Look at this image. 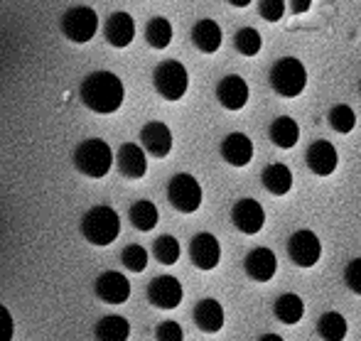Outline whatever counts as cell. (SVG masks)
<instances>
[{"label":"cell","instance_id":"cell-1","mask_svg":"<svg viewBox=\"0 0 361 341\" xmlns=\"http://www.w3.org/2000/svg\"><path fill=\"white\" fill-rule=\"evenodd\" d=\"M79 99L89 111L101 116L116 113L123 106L126 89L123 81L114 71H91L79 86Z\"/></svg>","mask_w":361,"mask_h":341},{"label":"cell","instance_id":"cell-2","mask_svg":"<svg viewBox=\"0 0 361 341\" xmlns=\"http://www.w3.org/2000/svg\"><path fill=\"white\" fill-rule=\"evenodd\" d=\"M81 236L91 243V246H111V243L118 238L121 233V216L114 206H106V204H99V206H91L89 211L81 216Z\"/></svg>","mask_w":361,"mask_h":341},{"label":"cell","instance_id":"cell-3","mask_svg":"<svg viewBox=\"0 0 361 341\" xmlns=\"http://www.w3.org/2000/svg\"><path fill=\"white\" fill-rule=\"evenodd\" d=\"M74 167L81 172L84 177L91 180H101L111 172L114 167V150L106 140L101 137H86L79 145L74 147Z\"/></svg>","mask_w":361,"mask_h":341},{"label":"cell","instance_id":"cell-4","mask_svg":"<svg viewBox=\"0 0 361 341\" xmlns=\"http://www.w3.org/2000/svg\"><path fill=\"white\" fill-rule=\"evenodd\" d=\"M271 86L278 96L283 99H295L305 91L307 86V69L300 59L295 57H283L278 59L276 64L271 67Z\"/></svg>","mask_w":361,"mask_h":341},{"label":"cell","instance_id":"cell-5","mask_svg":"<svg viewBox=\"0 0 361 341\" xmlns=\"http://www.w3.org/2000/svg\"><path fill=\"white\" fill-rule=\"evenodd\" d=\"M152 86L165 101H180L190 89V74L177 59H165L152 69Z\"/></svg>","mask_w":361,"mask_h":341},{"label":"cell","instance_id":"cell-6","mask_svg":"<svg viewBox=\"0 0 361 341\" xmlns=\"http://www.w3.org/2000/svg\"><path fill=\"white\" fill-rule=\"evenodd\" d=\"M59 30L62 35L74 44H86L94 39L96 30H99V15L89 5H74L59 20Z\"/></svg>","mask_w":361,"mask_h":341},{"label":"cell","instance_id":"cell-7","mask_svg":"<svg viewBox=\"0 0 361 341\" xmlns=\"http://www.w3.org/2000/svg\"><path fill=\"white\" fill-rule=\"evenodd\" d=\"M167 202L175 211L180 213H195L202 206V185L197 177L180 172L167 182Z\"/></svg>","mask_w":361,"mask_h":341},{"label":"cell","instance_id":"cell-8","mask_svg":"<svg viewBox=\"0 0 361 341\" xmlns=\"http://www.w3.org/2000/svg\"><path fill=\"white\" fill-rule=\"evenodd\" d=\"M288 256L298 268H312L322 258V243L310 228H300L288 238Z\"/></svg>","mask_w":361,"mask_h":341},{"label":"cell","instance_id":"cell-9","mask_svg":"<svg viewBox=\"0 0 361 341\" xmlns=\"http://www.w3.org/2000/svg\"><path fill=\"white\" fill-rule=\"evenodd\" d=\"M182 283L172 275H157L147 285V302L157 309H175L182 302Z\"/></svg>","mask_w":361,"mask_h":341},{"label":"cell","instance_id":"cell-10","mask_svg":"<svg viewBox=\"0 0 361 341\" xmlns=\"http://www.w3.org/2000/svg\"><path fill=\"white\" fill-rule=\"evenodd\" d=\"M94 292H96V297L106 304H123V302H128V297H130V283L123 273L106 271L96 278Z\"/></svg>","mask_w":361,"mask_h":341},{"label":"cell","instance_id":"cell-11","mask_svg":"<svg viewBox=\"0 0 361 341\" xmlns=\"http://www.w3.org/2000/svg\"><path fill=\"white\" fill-rule=\"evenodd\" d=\"M190 261L200 271H214L221 261V246H219L214 233H197L190 241Z\"/></svg>","mask_w":361,"mask_h":341},{"label":"cell","instance_id":"cell-12","mask_svg":"<svg viewBox=\"0 0 361 341\" xmlns=\"http://www.w3.org/2000/svg\"><path fill=\"white\" fill-rule=\"evenodd\" d=\"M231 221L241 233L253 236V233H258L266 226V211H263L261 202L248 199L246 197V199H238L236 204L231 206Z\"/></svg>","mask_w":361,"mask_h":341},{"label":"cell","instance_id":"cell-13","mask_svg":"<svg viewBox=\"0 0 361 341\" xmlns=\"http://www.w3.org/2000/svg\"><path fill=\"white\" fill-rule=\"evenodd\" d=\"M104 37H106V42L116 49L128 47V44L135 39L133 15H128L126 10H116V13H111L104 23Z\"/></svg>","mask_w":361,"mask_h":341},{"label":"cell","instance_id":"cell-14","mask_svg":"<svg viewBox=\"0 0 361 341\" xmlns=\"http://www.w3.org/2000/svg\"><path fill=\"white\" fill-rule=\"evenodd\" d=\"M305 162H307L310 172H314L317 177L334 175V170H337V165H339L337 147L329 140H314L312 145L307 147V152H305Z\"/></svg>","mask_w":361,"mask_h":341},{"label":"cell","instance_id":"cell-15","mask_svg":"<svg viewBox=\"0 0 361 341\" xmlns=\"http://www.w3.org/2000/svg\"><path fill=\"white\" fill-rule=\"evenodd\" d=\"M248 96H251V89H248L246 79H241L238 74L224 76L216 84V101L226 111H241L248 104Z\"/></svg>","mask_w":361,"mask_h":341},{"label":"cell","instance_id":"cell-16","mask_svg":"<svg viewBox=\"0 0 361 341\" xmlns=\"http://www.w3.org/2000/svg\"><path fill=\"white\" fill-rule=\"evenodd\" d=\"M140 145H143L147 155L162 160L172 150V130L165 123H160V120H150L140 130Z\"/></svg>","mask_w":361,"mask_h":341},{"label":"cell","instance_id":"cell-17","mask_svg":"<svg viewBox=\"0 0 361 341\" xmlns=\"http://www.w3.org/2000/svg\"><path fill=\"white\" fill-rule=\"evenodd\" d=\"M116 167L126 180H140L147 172V157L145 150L135 142H123L116 152Z\"/></svg>","mask_w":361,"mask_h":341},{"label":"cell","instance_id":"cell-18","mask_svg":"<svg viewBox=\"0 0 361 341\" xmlns=\"http://www.w3.org/2000/svg\"><path fill=\"white\" fill-rule=\"evenodd\" d=\"M243 271L256 283H268L278 271V258L271 248H253L243 261Z\"/></svg>","mask_w":361,"mask_h":341},{"label":"cell","instance_id":"cell-19","mask_svg":"<svg viewBox=\"0 0 361 341\" xmlns=\"http://www.w3.org/2000/svg\"><path fill=\"white\" fill-rule=\"evenodd\" d=\"M221 157L231 167H246L253 160V142L243 133H228L221 140Z\"/></svg>","mask_w":361,"mask_h":341},{"label":"cell","instance_id":"cell-20","mask_svg":"<svg viewBox=\"0 0 361 341\" xmlns=\"http://www.w3.org/2000/svg\"><path fill=\"white\" fill-rule=\"evenodd\" d=\"M192 319H195L197 329H202L204 334L221 332V327H224V307H221V302H216V299H212V297L200 299V302L195 304Z\"/></svg>","mask_w":361,"mask_h":341},{"label":"cell","instance_id":"cell-21","mask_svg":"<svg viewBox=\"0 0 361 341\" xmlns=\"http://www.w3.org/2000/svg\"><path fill=\"white\" fill-rule=\"evenodd\" d=\"M221 39H224V35L216 20L204 18L192 27V44L204 54H214L216 49L221 47Z\"/></svg>","mask_w":361,"mask_h":341},{"label":"cell","instance_id":"cell-22","mask_svg":"<svg viewBox=\"0 0 361 341\" xmlns=\"http://www.w3.org/2000/svg\"><path fill=\"white\" fill-rule=\"evenodd\" d=\"M96 341H128L130 337V322L121 314H109L101 317L94 327Z\"/></svg>","mask_w":361,"mask_h":341},{"label":"cell","instance_id":"cell-23","mask_svg":"<svg viewBox=\"0 0 361 341\" xmlns=\"http://www.w3.org/2000/svg\"><path fill=\"white\" fill-rule=\"evenodd\" d=\"M268 135H271V142L276 147L290 150V147H295L300 140V125L295 123V118H290V116H281V118H276L271 123Z\"/></svg>","mask_w":361,"mask_h":341},{"label":"cell","instance_id":"cell-24","mask_svg":"<svg viewBox=\"0 0 361 341\" xmlns=\"http://www.w3.org/2000/svg\"><path fill=\"white\" fill-rule=\"evenodd\" d=\"M261 180H263V187L276 197H283L293 190V172H290L288 165H281V162L268 165L266 170H263Z\"/></svg>","mask_w":361,"mask_h":341},{"label":"cell","instance_id":"cell-25","mask_svg":"<svg viewBox=\"0 0 361 341\" xmlns=\"http://www.w3.org/2000/svg\"><path fill=\"white\" fill-rule=\"evenodd\" d=\"M273 314H276L278 322L290 324V327H293V324H298L300 319L305 317L302 297H300V294H295V292L281 294V297L276 299V304H273Z\"/></svg>","mask_w":361,"mask_h":341},{"label":"cell","instance_id":"cell-26","mask_svg":"<svg viewBox=\"0 0 361 341\" xmlns=\"http://www.w3.org/2000/svg\"><path fill=\"white\" fill-rule=\"evenodd\" d=\"M349 332L347 319L339 312H324L317 322V334L322 337V341H344Z\"/></svg>","mask_w":361,"mask_h":341},{"label":"cell","instance_id":"cell-27","mask_svg":"<svg viewBox=\"0 0 361 341\" xmlns=\"http://www.w3.org/2000/svg\"><path fill=\"white\" fill-rule=\"evenodd\" d=\"M145 42L152 49H165L172 42V23L167 18H150L145 25Z\"/></svg>","mask_w":361,"mask_h":341},{"label":"cell","instance_id":"cell-28","mask_svg":"<svg viewBox=\"0 0 361 341\" xmlns=\"http://www.w3.org/2000/svg\"><path fill=\"white\" fill-rule=\"evenodd\" d=\"M128 218H130V223H133V228H138V231L145 233V231H152V228L157 226L160 213H157V206L152 204V202L140 199L128 209Z\"/></svg>","mask_w":361,"mask_h":341},{"label":"cell","instance_id":"cell-29","mask_svg":"<svg viewBox=\"0 0 361 341\" xmlns=\"http://www.w3.org/2000/svg\"><path fill=\"white\" fill-rule=\"evenodd\" d=\"M180 253H182L180 241L175 236H170V233L157 236L155 243H152V258L157 263H162V266H175L180 261Z\"/></svg>","mask_w":361,"mask_h":341},{"label":"cell","instance_id":"cell-30","mask_svg":"<svg viewBox=\"0 0 361 341\" xmlns=\"http://www.w3.org/2000/svg\"><path fill=\"white\" fill-rule=\"evenodd\" d=\"M329 125H332V130H337V133L347 135L354 130V125H357V113H354L352 106L347 104H337L332 111H329Z\"/></svg>","mask_w":361,"mask_h":341},{"label":"cell","instance_id":"cell-31","mask_svg":"<svg viewBox=\"0 0 361 341\" xmlns=\"http://www.w3.org/2000/svg\"><path fill=\"white\" fill-rule=\"evenodd\" d=\"M233 47H236L243 57H256L263 47V39H261V35H258V30L241 27L236 35H233Z\"/></svg>","mask_w":361,"mask_h":341},{"label":"cell","instance_id":"cell-32","mask_svg":"<svg viewBox=\"0 0 361 341\" xmlns=\"http://www.w3.org/2000/svg\"><path fill=\"white\" fill-rule=\"evenodd\" d=\"M121 263L123 268H128L130 273H143L147 268V251L138 243H130L121 251Z\"/></svg>","mask_w":361,"mask_h":341},{"label":"cell","instance_id":"cell-33","mask_svg":"<svg viewBox=\"0 0 361 341\" xmlns=\"http://www.w3.org/2000/svg\"><path fill=\"white\" fill-rule=\"evenodd\" d=\"M258 15L266 23H281L286 15V0H261L258 3Z\"/></svg>","mask_w":361,"mask_h":341},{"label":"cell","instance_id":"cell-34","mask_svg":"<svg viewBox=\"0 0 361 341\" xmlns=\"http://www.w3.org/2000/svg\"><path fill=\"white\" fill-rule=\"evenodd\" d=\"M344 283H347V287L354 294L361 297V258H354V261L347 263V268H344Z\"/></svg>","mask_w":361,"mask_h":341},{"label":"cell","instance_id":"cell-35","mask_svg":"<svg viewBox=\"0 0 361 341\" xmlns=\"http://www.w3.org/2000/svg\"><path fill=\"white\" fill-rule=\"evenodd\" d=\"M157 341H185V332L177 322H160L155 327Z\"/></svg>","mask_w":361,"mask_h":341},{"label":"cell","instance_id":"cell-36","mask_svg":"<svg viewBox=\"0 0 361 341\" xmlns=\"http://www.w3.org/2000/svg\"><path fill=\"white\" fill-rule=\"evenodd\" d=\"M15 334V322H13V314L5 304H0V341H13Z\"/></svg>","mask_w":361,"mask_h":341},{"label":"cell","instance_id":"cell-37","mask_svg":"<svg viewBox=\"0 0 361 341\" xmlns=\"http://www.w3.org/2000/svg\"><path fill=\"white\" fill-rule=\"evenodd\" d=\"M310 8H312V0H290V10H293V15H305Z\"/></svg>","mask_w":361,"mask_h":341},{"label":"cell","instance_id":"cell-38","mask_svg":"<svg viewBox=\"0 0 361 341\" xmlns=\"http://www.w3.org/2000/svg\"><path fill=\"white\" fill-rule=\"evenodd\" d=\"M228 5H233V8H248V5L253 3V0H226Z\"/></svg>","mask_w":361,"mask_h":341},{"label":"cell","instance_id":"cell-39","mask_svg":"<svg viewBox=\"0 0 361 341\" xmlns=\"http://www.w3.org/2000/svg\"><path fill=\"white\" fill-rule=\"evenodd\" d=\"M258 341H286V339L278 337V334H263V337H258Z\"/></svg>","mask_w":361,"mask_h":341},{"label":"cell","instance_id":"cell-40","mask_svg":"<svg viewBox=\"0 0 361 341\" xmlns=\"http://www.w3.org/2000/svg\"><path fill=\"white\" fill-rule=\"evenodd\" d=\"M359 91H361V81H359Z\"/></svg>","mask_w":361,"mask_h":341}]
</instances>
